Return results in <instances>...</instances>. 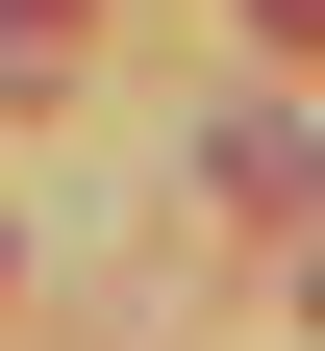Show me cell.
Instances as JSON below:
<instances>
[{
	"label": "cell",
	"instance_id": "1",
	"mask_svg": "<svg viewBox=\"0 0 325 351\" xmlns=\"http://www.w3.org/2000/svg\"><path fill=\"white\" fill-rule=\"evenodd\" d=\"M275 51H325V0H275Z\"/></svg>",
	"mask_w": 325,
	"mask_h": 351
}]
</instances>
